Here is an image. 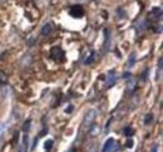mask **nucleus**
<instances>
[{
  "mask_svg": "<svg viewBox=\"0 0 163 152\" xmlns=\"http://www.w3.org/2000/svg\"><path fill=\"white\" fill-rule=\"evenodd\" d=\"M83 13H84V10L80 5H74V7L70 8V15L74 16V18H82Z\"/></svg>",
  "mask_w": 163,
  "mask_h": 152,
  "instance_id": "39448f33",
  "label": "nucleus"
},
{
  "mask_svg": "<svg viewBox=\"0 0 163 152\" xmlns=\"http://www.w3.org/2000/svg\"><path fill=\"white\" fill-rule=\"evenodd\" d=\"M4 83H7V76L3 72H0V84H4Z\"/></svg>",
  "mask_w": 163,
  "mask_h": 152,
  "instance_id": "ddd939ff",
  "label": "nucleus"
},
{
  "mask_svg": "<svg viewBox=\"0 0 163 152\" xmlns=\"http://www.w3.org/2000/svg\"><path fill=\"white\" fill-rule=\"evenodd\" d=\"M50 57H52V59L59 62V60H61V59L64 58V53H63V50H61L60 48L57 47V48H53V49L50 50Z\"/></svg>",
  "mask_w": 163,
  "mask_h": 152,
  "instance_id": "7ed1b4c3",
  "label": "nucleus"
},
{
  "mask_svg": "<svg viewBox=\"0 0 163 152\" xmlns=\"http://www.w3.org/2000/svg\"><path fill=\"white\" fill-rule=\"evenodd\" d=\"M124 132H125V136H132V135H133V131L130 130L129 127H128V128H125V130H124Z\"/></svg>",
  "mask_w": 163,
  "mask_h": 152,
  "instance_id": "2eb2a0df",
  "label": "nucleus"
},
{
  "mask_svg": "<svg viewBox=\"0 0 163 152\" xmlns=\"http://www.w3.org/2000/svg\"><path fill=\"white\" fill-rule=\"evenodd\" d=\"M4 131H5V125L4 123H0V137H2V135L4 133Z\"/></svg>",
  "mask_w": 163,
  "mask_h": 152,
  "instance_id": "dca6fc26",
  "label": "nucleus"
},
{
  "mask_svg": "<svg viewBox=\"0 0 163 152\" xmlns=\"http://www.w3.org/2000/svg\"><path fill=\"white\" fill-rule=\"evenodd\" d=\"M151 121H152V114L146 116V118H144V123H146V125H149V123H151Z\"/></svg>",
  "mask_w": 163,
  "mask_h": 152,
  "instance_id": "4468645a",
  "label": "nucleus"
},
{
  "mask_svg": "<svg viewBox=\"0 0 163 152\" xmlns=\"http://www.w3.org/2000/svg\"><path fill=\"white\" fill-rule=\"evenodd\" d=\"M30 126H31V121L28 119L26 122L24 123V126H23V131H24V132H28V131L30 130Z\"/></svg>",
  "mask_w": 163,
  "mask_h": 152,
  "instance_id": "9d476101",
  "label": "nucleus"
},
{
  "mask_svg": "<svg viewBox=\"0 0 163 152\" xmlns=\"http://www.w3.org/2000/svg\"><path fill=\"white\" fill-rule=\"evenodd\" d=\"M124 78H125V79H129V78H130V73H129V72H127V73L124 74Z\"/></svg>",
  "mask_w": 163,
  "mask_h": 152,
  "instance_id": "6ab92c4d",
  "label": "nucleus"
},
{
  "mask_svg": "<svg viewBox=\"0 0 163 152\" xmlns=\"http://www.w3.org/2000/svg\"><path fill=\"white\" fill-rule=\"evenodd\" d=\"M94 58H95V54H94V52H92L90 53V55H89V58L85 60V64H90L93 60H94Z\"/></svg>",
  "mask_w": 163,
  "mask_h": 152,
  "instance_id": "f8f14e48",
  "label": "nucleus"
},
{
  "mask_svg": "<svg viewBox=\"0 0 163 152\" xmlns=\"http://www.w3.org/2000/svg\"><path fill=\"white\" fill-rule=\"evenodd\" d=\"M152 152H158V146H157V145H154V146L152 147Z\"/></svg>",
  "mask_w": 163,
  "mask_h": 152,
  "instance_id": "a211bd4d",
  "label": "nucleus"
},
{
  "mask_svg": "<svg viewBox=\"0 0 163 152\" xmlns=\"http://www.w3.org/2000/svg\"><path fill=\"white\" fill-rule=\"evenodd\" d=\"M132 146H133V141H132V140H129V141L127 142V147H128V148H130Z\"/></svg>",
  "mask_w": 163,
  "mask_h": 152,
  "instance_id": "f3484780",
  "label": "nucleus"
},
{
  "mask_svg": "<svg viewBox=\"0 0 163 152\" xmlns=\"http://www.w3.org/2000/svg\"><path fill=\"white\" fill-rule=\"evenodd\" d=\"M89 133H90V136H92V137L97 136L98 133H99V126H98V125H94V126H92V128H90Z\"/></svg>",
  "mask_w": 163,
  "mask_h": 152,
  "instance_id": "6e6552de",
  "label": "nucleus"
},
{
  "mask_svg": "<svg viewBox=\"0 0 163 152\" xmlns=\"http://www.w3.org/2000/svg\"><path fill=\"white\" fill-rule=\"evenodd\" d=\"M118 148V145L115 143L114 138H108L104 142V146L102 148V152H114Z\"/></svg>",
  "mask_w": 163,
  "mask_h": 152,
  "instance_id": "f03ea898",
  "label": "nucleus"
},
{
  "mask_svg": "<svg viewBox=\"0 0 163 152\" xmlns=\"http://www.w3.org/2000/svg\"><path fill=\"white\" fill-rule=\"evenodd\" d=\"M53 30H54V25H53L52 23H47V24L42 28V35L47 37V35H49L50 33H53Z\"/></svg>",
  "mask_w": 163,
  "mask_h": 152,
  "instance_id": "423d86ee",
  "label": "nucleus"
},
{
  "mask_svg": "<svg viewBox=\"0 0 163 152\" xmlns=\"http://www.w3.org/2000/svg\"><path fill=\"white\" fill-rule=\"evenodd\" d=\"M95 116H97V111H95V109H90V111L84 116L83 128H89V127L92 126V123L94 122V119H95Z\"/></svg>",
  "mask_w": 163,
  "mask_h": 152,
  "instance_id": "f257e3e1",
  "label": "nucleus"
},
{
  "mask_svg": "<svg viewBox=\"0 0 163 152\" xmlns=\"http://www.w3.org/2000/svg\"><path fill=\"white\" fill-rule=\"evenodd\" d=\"M134 87H136V81H134L133 78H129V81H128V83H127L128 90H129V92H132V90L134 89Z\"/></svg>",
  "mask_w": 163,
  "mask_h": 152,
  "instance_id": "0eeeda50",
  "label": "nucleus"
},
{
  "mask_svg": "<svg viewBox=\"0 0 163 152\" xmlns=\"http://www.w3.org/2000/svg\"><path fill=\"white\" fill-rule=\"evenodd\" d=\"M44 147H45V150H47V151H49V150H52V147H53V140H48V141L45 142V145H44Z\"/></svg>",
  "mask_w": 163,
  "mask_h": 152,
  "instance_id": "9b49d317",
  "label": "nucleus"
},
{
  "mask_svg": "<svg viewBox=\"0 0 163 152\" xmlns=\"http://www.w3.org/2000/svg\"><path fill=\"white\" fill-rule=\"evenodd\" d=\"M115 82H117V76H115V73L113 71H111L107 74V78H106V85H107V88L113 87L115 84Z\"/></svg>",
  "mask_w": 163,
  "mask_h": 152,
  "instance_id": "20e7f679",
  "label": "nucleus"
},
{
  "mask_svg": "<svg viewBox=\"0 0 163 152\" xmlns=\"http://www.w3.org/2000/svg\"><path fill=\"white\" fill-rule=\"evenodd\" d=\"M134 63H136V54L134 53H132L129 55V60H128V67L129 68H132L133 66H134Z\"/></svg>",
  "mask_w": 163,
  "mask_h": 152,
  "instance_id": "1a4fd4ad",
  "label": "nucleus"
}]
</instances>
